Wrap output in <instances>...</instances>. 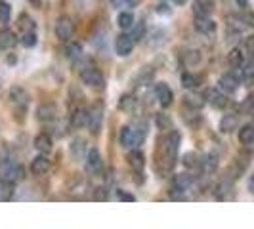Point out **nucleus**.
Instances as JSON below:
<instances>
[{"mask_svg":"<svg viewBox=\"0 0 254 229\" xmlns=\"http://www.w3.org/2000/svg\"><path fill=\"white\" fill-rule=\"evenodd\" d=\"M199 80H201L199 76L191 75V73H184L182 75V86H186L188 90H193L199 86Z\"/></svg>","mask_w":254,"mask_h":229,"instance_id":"393cba45","label":"nucleus"},{"mask_svg":"<svg viewBox=\"0 0 254 229\" xmlns=\"http://www.w3.org/2000/svg\"><path fill=\"white\" fill-rule=\"evenodd\" d=\"M119 140H121V145H125V147L134 145V130H132L130 126H125L123 130H121Z\"/></svg>","mask_w":254,"mask_h":229,"instance_id":"4be33fe9","label":"nucleus"},{"mask_svg":"<svg viewBox=\"0 0 254 229\" xmlns=\"http://www.w3.org/2000/svg\"><path fill=\"white\" fill-rule=\"evenodd\" d=\"M235 128H237V116H235V114H224L222 120H220V130H222L224 134H229V132H233Z\"/></svg>","mask_w":254,"mask_h":229,"instance_id":"a211bd4d","label":"nucleus"},{"mask_svg":"<svg viewBox=\"0 0 254 229\" xmlns=\"http://www.w3.org/2000/svg\"><path fill=\"white\" fill-rule=\"evenodd\" d=\"M27 2H29V4H33V6H40V4H42V0H27Z\"/></svg>","mask_w":254,"mask_h":229,"instance_id":"79ce46f5","label":"nucleus"},{"mask_svg":"<svg viewBox=\"0 0 254 229\" xmlns=\"http://www.w3.org/2000/svg\"><path fill=\"white\" fill-rule=\"evenodd\" d=\"M228 63L231 69H241L245 65V54H243L241 48H233V50L228 54Z\"/></svg>","mask_w":254,"mask_h":229,"instance_id":"4468645a","label":"nucleus"},{"mask_svg":"<svg viewBox=\"0 0 254 229\" xmlns=\"http://www.w3.org/2000/svg\"><path fill=\"white\" fill-rule=\"evenodd\" d=\"M48 170H50V161L44 155H38L37 159L31 163V172L37 174V176H44Z\"/></svg>","mask_w":254,"mask_h":229,"instance_id":"9b49d317","label":"nucleus"},{"mask_svg":"<svg viewBox=\"0 0 254 229\" xmlns=\"http://www.w3.org/2000/svg\"><path fill=\"white\" fill-rule=\"evenodd\" d=\"M56 37L62 42H67L69 38L73 37V21H71V17L64 15V17L58 19V23H56Z\"/></svg>","mask_w":254,"mask_h":229,"instance_id":"f03ea898","label":"nucleus"},{"mask_svg":"<svg viewBox=\"0 0 254 229\" xmlns=\"http://www.w3.org/2000/svg\"><path fill=\"white\" fill-rule=\"evenodd\" d=\"M15 44V35L10 29H2L0 31V50H8Z\"/></svg>","mask_w":254,"mask_h":229,"instance_id":"f3484780","label":"nucleus"},{"mask_svg":"<svg viewBox=\"0 0 254 229\" xmlns=\"http://www.w3.org/2000/svg\"><path fill=\"white\" fill-rule=\"evenodd\" d=\"M245 52H247L251 57H254V35L245 38Z\"/></svg>","mask_w":254,"mask_h":229,"instance_id":"72a5a7b5","label":"nucleus"},{"mask_svg":"<svg viewBox=\"0 0 254 229\" xmlns=\"http://www.w3.org/2000/svg\"><path fill=\"white\" fill-rule=\"evenodd\" d=\"M239 141L243 145H251L254 141V124H245L239 130Z\"/></svg>","mask_w":254,"mask_h":229,"instance_id":"6ab92c4d","label":"nucleus"},{"mask_svg":"<svg viewBox=\"0 0 254 229\" xmlns=\"http://www.w3.org/2000/svg\"><path fill=\"white\" fill-rule=\"evenodd\" d=\"M195 29L203 35H214L216 23L210 19V15H195Z\"/></svg>","mask_w":254,"mask_h":229,"instance_id":"423d86ee","label":"nucleus"},{"mask_svg":"<svg viewBox=\"0 0 254 229\" xmlns=\"http://www.w3.org/2000/svg\"><path fill=\"white\" fill-rule=\"evenodd\" d=\"M172 2H174V4H176V6H184V4H186V2H188V0H172Z\"/></svg>","mask_w":254,"mask_h":229,"instance_id":"37998d69","label":"nucleus"},{"mask_svg":"<svg viewBox=\"0 0 254 229\" xmlns=\"http://www.w3.org/2000/svg\"><path fill=\"white\" fill-rule=\"evenodd\" d=\"M0 174H2V179H4V181H10V183H13L15 179L21 178L23 170L15 165V163H4V165L0 166Z\"/></svg>","mask_w":254,"mask_h":229,"instance_id":"39448f33","label":"nucleus"},{"mask_svg":"<svg viewBox=\"0 0 254 229\" xmlns=\"http://www.w3.org/2000/svg\"><path fill=\"white\" fill-rule=\"evenodd\" d=\"M82 145H84V141H76V143H73V155H76V157H80L82 155Z\"/></svg>","mask_w":254,"mask_h":229,"instance_id":"4c0bfd02","label":"nucleus"},{"mask_svg":"<svg viewBox=\"0 0 254 229\" xmlns=\"http://www.w3.org/2000/svg\"><path fill=\"white\" fill-rule=\"evenodd\" d=\"M243 21H245L247 25L254 27V13L253 12H245V13H243Z\"/></svg>","mask_w":254,"mask_h":229,"instance_id":"c9c22d12","label":"nucleus"},{"mask_svg":"<svg viewBox=\"0 0 254 229\" xmlns=\"http://www.w3.org/2000/svg\"><path fill=\"white\" fill-rule=\"evenodd\" d=\"M155 94H157V100H159V103H161L163 107H168V105L172 103V100H174V92H172V88H170L168 84H165V82H159V84L155 86Z\"/></svg>","mask_w":254,"mask_h":229,"instance_id":"0eeeda50","label":"nucleus"},{"mask_svg":"<svg viewBox=\"0 0 254 229\" xmlns=\"http://www.w3.org/2000/svg\"><path fill=\"white\" fill-rule=\"evenodd\" d=\"M117 25L121 27V29H125V31H128L130 27L134 25V15H132L130 12H127V10L121 12L119 13V17H117Z\"/></svg>","mask_w":254,"mask_h":229,"instance_id":"aec40b11","label":"nucleus"},{"mask_svg":"<svg viewBox=\"0 0 254 229\" xmlns=\"http://www.w3.org/2000/svg\"><path fill=\"white\" fill-rule=\"evenodd\" d=\"M239 82H241V78H239L237 75L226 73V75L220 76V80H218V88L222 90V92H226V94H233L235 90L239 88Z\"/></svg>","mask_w":254,"mask_h":229,"instance_id":"20e7f679","label":"nucleus"},{"mask_svg":"<svg viewBox=\"0 0 254 229\" xmlns=\"http://www.w3.org/2000/svg\"><path fill=\"white\" fill-rule=\"evenodd\" d=\"M191 181L193 179H191L190 174H178V176H174V189L186 191L191 185Z\"/></svg>","mask_w":254,"mask_h":229,"instance_id":"412c9836","label":"nucleus"},{"mask_svg":"<svg viewBox=\"0 0 254 229\" xmlns=\"http://www.w3.org/2000/svg\"><path fill=\"white\" fill-rule=\"evenodd\" d=\"M10 17H12L10 4H8V2H4V0H0V23H2V25L10 23Z\"/></svg>","mask_w":254,"mask_h":229,"instance_id":"bb28decb","label":"nucleus"},{"mask_svg":"<svg viewBox=\"0 0 254 229\" xmlns=\"http://www.w3.org/2000/svg\"><path fill=\"white\" fill-rule=\"evenodd\" d=\"M235 2H237V6L243 8V10H247V8H249V0H235Z\"/></svg>","mask_w":254,"mask_h":229,"instance_id":"ea45409f","label":"nucleus"},{"mask_svg":"<svg viewBox=\"0 0 254 229\" xmlns=\"http://www.w3.org/2000/svg\"><path fill=\"white\" fill-rule=\"evenodd\" d=\"M38 120H42V122H52L56 116H58V109H56V105H52V103H46V105H40L38 107Z\"/></svg>","mask_w":254,"mask_h":229,"instance_id":"f8f14e48","label":"nucleus"},{"mask_svg":"<svg viewBox=\"0 0 254 229\" xmlns=\"http://www.w3.org/2000/svg\"><path fill=\"white\" fill-rule=\"evenodd\" d=\"M67 57L71 61H78L82 57V46L80 44H69L67 46Z\"/></svg>","mask_w":254,"mask_h":229,"instance_id":"cd10ccee","label":"nucleus"},{"mask_svg":"<svg viewBox=\"0 0 254 229\" xmlns=\"http://www.w3.org/2000/svg\"><path fill=\"white\" fill-rule=\"evenodd\" d=\"M249 191H251V193H254V174L249 178Z\"/></svg>","mask_w":254,"mask_h":229,"instance_id":"a19ab883","label":"nucleus"},{"mask_svg":"<svg viewBox=\"0 0 254 229\" xmlns=\"http://www.w3.org/2000/svg\"><path fill=\"white\" fill-rule=\"evenodd\" d=\"M134 50V38L127 35V33H121L117 40H115V52L119 54V56H123V57H127L130 56Z\"/></svg>","mask_w":254,"mask_h":229,"instance_id":"7ed1b4c3","label":"nucleus"},{"mask_svg":"<svg viewBox=\"0 0 254 229\" xmlns=\"http://www.w3.org/2000/svg\"><path fill=\"white\" fill-rule=\"evenodd\" d=\"M157 124H159V128L170 126V118L166 114H157Z\"/></svg>","mask_w":254,"mask_h":229,"instance_id":"f704fd0d","label":"nucleus"},{"mask_svg":"<svg viewBox=\"0 0 254 229\" xmlns=\"http://www.w3.org/2000/svg\"><path fill=\"white\" fill-rule=\"evenodd\" d=\"M241 111L243 113H253L254 111V94H251L249 98H245V102L241 105Z\"/></svg>","mask_w":254,"mask_h":229,"instance_id":"473e14b6","label":"nucleus"},{"mask_svg":"<svg viewBox=\"0 0 254 229\" xmlns=\"http://www.w3.org/2000/svg\"><path fill=\"white\" fill-rule=\"evenodd\" d=\"M17 27H19L21 35H25V33H33V31H35V21H33L29 15H21V17H19V21H17Z\"/></svg>","mask_w":254,"mask_h":229,"instance_id":"b1692460","label":"nucleus"},{"mask_svg":"<svg viewBox=\"0 0 254 229\" xmlns=\"http://www.w3.org/2000/svg\"><path fill=\"white\" fill-rule=\"evenodd\" d=\"M117 197H119L121 201H127V203H132V201H134V197H132V195H128L127 191H123V189L117 193Z\"/></svg>","mask_w":254,"mask_h":229,"instance_id":"e433bc0d","label":"nucleus"},{"mask_svg":"<svg viewBox=\"0 0 254 229\" xmlns=\"http://www.w3.org/2000/svg\"><path fill=\"white\" fill-rule=\"evenodd\" d=\"M136 105H138V98L132 96V94H125V96L119 100V109L125 111V113H132V111L136 109Z\"/></svg>","mask_w":254,"mask_h":229,"instance_id":"2eb2a0df","label":"nucleus"},{"mask_svg":"<svg viewBox=\"0 0 254 229\" xmlns=\"http://www.w3.org/2000/svg\"><path fill=\"white\" fill-rule=\"evenodd\" d=\"M88 118H90V113L86 109H78V111H75L73 116H71V126L75 128V130L88 126Z\"/></svg>","mask_w":254,"mask_h":229,"instance_id":"ddd939ff","label":"nucleus"},{"mask_svg":"<svg viewBox=\"0 0 254 229\" xmlns=\"http://www.w3.org/2000/svg\"><path fill=\"white\" fill-rule=\"evenodd\" d=\"M102 155L98 149H90L86 153V170H88L90 174H98L100 170H102Z\"/></svg>","mask_w":254,"mask_h":229,"instance_id":"1a4fd4ad","label":"nucleus"},{"mask_svg":"<svg viewBox=\"0 0 254 229\" xmlns=\"http://www.w3.org/2000/svg\"><path fill=\"white\" fill-rule=\"evenodd\" d=\"M182 163L188 166V168H197V166L203 165V161H201V157L197 155V153H186L184 155V159H182Z\"/></svg>","mask_w":254,"mask_h":229,"instance_id":"5701e85b","label":"nucleus"},{"mask_svg":"<svg viewBox=\"0 0 254 229\" xmlns=\"http://www.w3.org/2000/svg\"><path fill=\"white\" fill-rule=\"evenodd\" d=\"M10 100H12V103L15 107H25L27 103H29V94L21 86H13L10 90Z\"/></svg>","mask_w":254,"mask_h":229,"instance_id":"9d476101","label":"nucleus"},{"mask_svg":"<svg viewBox=\"0 0 254 229\" xmlns=\"http://www.w3.org/2000/svg\"><path fill=\"white\" fill-rule=\"evenodd\" d=\"M80 80H82V84H86V86H90V88H94V90H100L105 86V78H103L102 71L96 69V67H86V69H82V71H80Z\"/></svg>","mask_w":254,"mask_h":229,"instance_id":"f257e3e1","label":"nucleus"},{"mask_svg":"<svg viewBox=\"0 0 254 229\" xmlns=\"http://www.w3.org/2000/svg\"><path fill=\"white\" fill-rule=\"evenodd\" d=\"M143 31H145V27L140 23V25H138V31H134V35H130V37L138 42V40H141V37H143Z\"/></svg>","mask_w":254,"mask_h":229,"instance_id":"58836bf2","label":"nucleus"},{"mask_svg":"<svg viewBox=\"0 0 254 229\" xmlns=\"http://www.w3.org/2000/svg\"><path fill=\"white\" fill-rule=\"evenodd\" d=\"M206 100H208V103H210L212 107H218V109H222V107L228 105V96H226V92H222L220 88L208 90V92H206Z\"/></svg>","mask_w":254,"mask_h":229,"instance_id":"6e6552de","label":"nucleus"},{"mask_svg":"<svg viewBox=\"0 0 254 229\" xmlns=\"http://www.w3.org/2000/svg\"><path fill=\"white\" fill-rule=\"evenodd\" d=\"M130 165L134 166V168H138V170H141L143 168V155H141L140 151L138 153H130Z\"/></svg>","mask_w":254,"mask_h":229,"instance_id":"7c9ffc66","label":"nucleus"},{"mask_svg":"<svg viewBox=\"0 0 254 229\" xmlns=\"http://www.w3.org/2000/svg\"><path fill=\"white\" fill-rule=\"evenodd\" d=\"M111 4H113V8L117 10H130V8H134L136 4H138V0H111Z\"/></svg>","mask_w":254,"mask_h":229,"instance_id":"c85d7f7f","label":"nucleus"},{"mask_svg":"<svg viewBox=\"0 0 254 229\" xmlns=\"http://www.w3.org/2000/svg\"><path fill=\"white\" fill-rule=\"evenodd\" d=\"M35 147H37L40 153H50L52 151V138L48 134H38L35 138Z\"/></svg>","mask_w":254,"mask_h":229,"instance_id":"dca6fc26","label":"nucleus"},{"mask_svg":"<svg viewBox=\"0 0 254 229\" xmlns=\"http://www.w3.org/2000/svg\"><path fill=\"white\" fill-rule=\"evenodd\" d=\"M241 78L243 80H254V63L243 65L241 67Z\"/></svg>","mask_w":254,"mask_h":229,"instance_id":"2f4dec72","label":"nucleus"},{"mask_svg":"<svg viewBox=\"0 0 254 229\" xmlns=\"http://www.w3.org/2000/svg\"><path fill=\"white\" fill-rule=\"evenodd\" d=\"M21 44L27 46V48H33V46L37 44V33L33 31V33H25V35H21Z\"/></svg>","mask_w":254,"mask_h":229,"instance_id":"c756f323","label":"nucleus"},{"mask_svg":"<svg viewBox=\"0 0 254 229\" xmlns=\"http://www.w3.org/2000/svg\"><path fill=\"white\" fill-rule=\"evenodd\" d=\"M100 122H102V113H100V107H96L94 111H90V118H88V126L98 132L100 130Z\"/></svg>","mask_w":254,"mask_h":229,"instance_id":"a878e982","label":"nucleus"}]
</instances>
